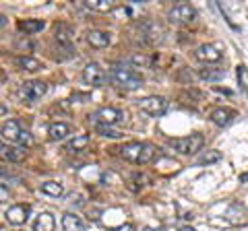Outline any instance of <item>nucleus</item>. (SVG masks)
I'll return each mask as SVG.
<instances>
[{
  "label": "nucleus",
  "instance_id": "obj_1",
  "mask_svg": "<svg viewBox=\"0 0 248 231\" xmlns=\"http://www.w3.org/2000/svg\"><path fill=\"white\" fill-rule=\"evenodd\" d=\"M120 151V157L130 161L135 165H147L155 159V147L151 143H145V141H130V143H124Z\"/></svg>",
  "mask_w": 248,
  "mask_h": 231
},
{
  "label": "nucleus",
  "instance_id": "obj_2",
  "mask_svg": "<svg viewBox=\"0 0 248 231\" xmlns=\"http://www.w3.org/2000/svg\"><path fill=\"white\" fill-rule=\"evenodd\" d=\"M110 79H112V83L116 85V87H120L124 91H137V89H141L143 83H145L141 72H137L133 66H124V64L112 66Z\"/></svg>",
  "mask_w": 248,
  "mask_h": 231
},
{
  "label": "nucleus",
  "instance_id": "obj_3",
  "mask_svg": "<svg viewBox=\"0 0 248 231\" xmlns=\"http://www.w3.org/2000/svg\"><path fill=\"white\" fill-rule=\"evenodd\" d=\"M126 120V114L118 107H99L93 114H89V122H93L95 126H116V124H122Z\"/></svg>",
  "mask_w": 248,
  "mask_h": 231
},
{
  "label": "nucleus",
  "instance_id": "obj_4",
  "mask_svg": "<svg viewBox=\"0 0 248 231\" xmlns=\"http://www.w3.org/2000/svg\"><path fill=\"white\" fill-rule=\"evenodd\" d=\"M205 144V138L201 134H190V136H184V138H172L170 141V147H172L178 155H195L203 149Z\"/></svg>",
  "mask_w": 248,
  "mask_h": 231
},
{
  "label": "nucleus",
  "instance_id": "obj_5",
  "mask_svg": "<svg viewBox=\"0 0 248 231\" xmlns=\"http://www.w3.org/2000/svg\"><path fill=\"white\" fill-rule=\"evenodd\" d=\"M46 93H48V85H46L44 81H25L19 89L21 99H25V101H29V103L40 101Z\"/></svg>",
  "mask_w": 248,
  "mask_h": 231
},
{
  "label": "nucleus",
  "instance_id": "obj_6",
  "mask_svg": "<svg viewBox=\"0 0 248 231\" xmlns=\"http://www.w3.org/2000/svg\"><path fill=\"white\" fill-rule=\"evenodd\" d=\"M197 9L190 4H176L172 11L168 13V19L170 23H174V25H190V23L197 21Z\"/></svg>",
  "mask_w": 248,
  "mask_h": 231
},
{
  "label": "nucleus",
  "instance_id": "obj_7",
  "mask_svg": "<svg viewBox=\"0 0 248 231\" xmlns=\"http://www.w3.org/2000/svg\"><path fill=\"white\" fill-rule=\"evenodd\" d=\"M139 107H141L145 114L157 118V116H164L168 112L170 101L166 97H161V95H149V97H143L141 101H139Z\"/></svg>",
  "mask_w": 248,
  "mask_h": 231
},
{
  "label": "nucleus",
  "instance_id": "obj_8",
  "mask_svg": "<svg viewBox=\"0 0 248 231\" xmlns=\"http://www.w3.org/2000/svg\"><path fill=\"white\" fill-rule=\"evenodd\" d=\"M195 58L203 64H217L223 58V50L217 43H203L195 50Z\"/></svg>",
  "mask_w": 248,
  "mask_h": 231
},
{
  "label": "nucleus",
  "instance_id": "obj_9",
  "mask_svg": "<svg viewBox=\"0 0 248 231\" xmlns=\"http://www.w3.org/2000/svg\"><path fill=\"white\" fill-rule=\"evenodd\" d=\"M106 79H108V74L102 68V64L89 62L87 66L83 68V81L87 85H91V87H102V85L106 83Z\"/></svg>",
  "mask_w": 248,
  "mask_h": 231
},
{
  "label": "nucleus",
  "instance_id": "obj_10",
  "mask_svg": "<svg viewBox=\"0 0 248 231\" xmlns=\"http://www.w3.org/2000/svg\"><path fill=\"white\" fill-rule=\"evenodd\" d=\"M31 215V206L29 204H13L4 211V219L11 223V225L19 227V225H25L27 219Z\"/></svg>",
  "mask_w": 248,
  "mask_h": 231
},
{
  "label": "nucleus",
  "instance_id": "obj_11",
  "mask_svg": "<svg viewBox=\"0 0 248 231\" xmlns=\"http://www.w3.org/2000/svg\"><path fill=\"white\" fill-rule=\"evenodd\" d=\"M54 40L58 42V45H64V48L71 50L75 42V29L68 23H56L54 25Z\"/></svg>",
  "mask_w": 248,
  "mask_h": 231
},
{
  "label": "nucleus",
  "instance_id": "obj_12",
  "mask_svg": "<svg viewBox=\"0 0 248 231\" xmlns=\"http://www.w3.org/2000/svg\"><path fill=\"white\" fill-rule=\"evenodd\" d=\"M87 43L95 50H104L112 43V33L110 31H99V29H93L87 33Z\"/></svg>",
  "mask_w": 248,
  "mask_h": 231
},
{
  "label": "nucleus",
  "instance_id": "obj_13",
  "mask_svg": "<svg viewBox=\"0 0 248 231\" xmlns=\"http://www.w3.org/2000/svg\"><path fill=\"white\" fill-rule=\"evenodd\" d=\"M211 122L215 126H221V128H226V126H230L232 122H234V118H236V112L234 110H230V107H217V110H213L211 112Z\"/></svg>",
  "mask_w": 248,
  "mask_h": 231
},
{
  "label": "nucleus",
  "instance_id": "obj_14",
  "mask_svg": "<svg viewBox=\"0 0 248 231\" xmlns=\"http://www.w3.org/2000/svg\"><path fill=\"white\" fill-rule=\"evenodd\" d=\"M21 134H23V130H21V124L17 120H9V122H4L2 124V138H4V143L9 141V143H21Z\"/></svg>",
  "mask_w": 248,
  "mask_h": 231
},
{
  "label": "nucleus",
  "instance_id": "obj_15",
  "mask_svg": "<svg viewBox=\"0 0 248 231\" xmlns=\"http://www.w3.org/2000/svg\"><path fill=\"white\" fill-rule=\"evenodd\" d=\"M15 64H17L21 71H27V72H37L44 68L40 60L33 58V56H17L15 58Z\"/></svg>",
  "mask_w": 248,
  "mask_h": 231
},
{
  "label": "nucleus",
  "instance_id": "obj_16",
  "mask_svg": "<svg viewBox=\"0 0 248 231\" xmlns=\"http://www.w3.org/2000/svg\"><path fill=\"white\" fill-rule=\"evenodd\" d=\"M56 229V221L50 213H40L33 221V231H54Z\"/></svg>",
  "mask_w": 248,
  "mask_h": 231
},
{
  "label": "nucleus",
  "instance_id": "obj_17",
  "mask_svg": "<svg viewBox=\"0 0 248 231\" xmlns=\"http://www.w3.org/2000/svg\"><path fill=\"white\" fill-rule=\"evenodd\" d=\"M48 134L52 141H64L71 134V126L64 124V122H54V124L48 126Z\"/></svg>",
  "mask_w": 248,
  "mask_h": 231
},
{
  "label": "nucleus",
  "instance_id": "obj_18",
  "mask_svg": "<svg viewBox=\"0 0 248 231\" xmlns=\"http://www.w3.org/2000/svg\"><path fill=\"white\" fill-rule=\"evenodd\" d=\"M62 229L64 231H85V223L81 221V217H77L73 213H66L62 217Z\"/></svg>",
  "mask_w": 248,
  "mask_h": 231
},
{
  "label": "nucleus",
  "instance_id": "obj_19",
  "mask_svg": "<svg viewBox=\"0 0 248 231\" xmlns=\"http://www.w3.org/2000/svg\"><path fill=\"white\" fill-rule=\"evenodd\" d=\"M25 147H6V143L2 144V157L13 161V163H19V161L25 159Z\"/></svg>",
  "mask_w": 248,
  "mask_h": 231
},
{
  "label": "nucleus",
  "instance_id": "obj_20",
  "mask_svg": "<svg viewBox=\"0 0 248 231\" xmlns=\"http://www.w3.org/2000/svg\"><path fill=\"white\" fill-rule=\"evenodd\" d=\"M44 27H46V23L37 21V19H25V21L19 23V29H21V31H25L27 35L40 33V31H44Z\"/></svg>",
  "mask_w": 248,
  "mask_h": 231
},
{
  "label": "nucleus",
  "instance_id": "obj_21",
  "mask_svg": "<svg viewBox=\"0 0 248 231\" xmlns=\"http://www.w3.org/2000/svg\"><path fill=\"white\" fill-rule=\"evenodd\" d=\"M87 144H89L87 134H77L75 138H71V141L66 143V151L68 153H81L83 149H87Z\"/></svg>",
  "mask_w": 248,
  "mask_h": 231
},
{
  "label": "nucleus",
  "instance_id": "obj_22",
  "mask_svg": "<svg viewBox=\"0 0 248 231\" xmlns=\"http://www.w3.org/2000/svg\"><path fill=\"white\" fill-rule=\"evenodd\" d=\"M85 6L89 11H97V13H110L114 11V2L112 0H85Z\"/></svg>",
  "mask_w": 248,
  "mask_h": 231
},
{
  "label": "nucleus",
  "instance_id": "obj_23",
  "mask_svg": "<svg viewBox=\"0 0 248 231\" xmlns=\"http://www.w3.org/2000/svg\"><path fill=\"white\" fill-rule=\"evenodd\" d=\"M40 190L46 196H52V198H60L64 194V188H62V184H58V182H44L40 186Z\"/></svg>",
  "mask_w": 248,
  "mask_h": 231
},
{
  "label": "nucleus",
  "instance_id": "obj_24",
  "mask_svg": "<svg viewBox=\"0 0 248 231\" xmlns=\"http://www.w3.org/2000/svg\"><path fill=\"white\" fill-rule=\"evenodd\" d=\"M199 76L203 81H219L226 76V71H223V68H201Z\"/></svg>",
  "mask_w": 248,
  "mask_h": 231
},
{
  "label": "nucleus",
  "instance_id": "obj_25",
  "mask_svg": "<svg viewBox=\"0 0 248 231\" xmlns=\"http://www.w3.org/2000/svg\"><path fill=\"white\" fill-rule=\"evenodd\" d=\"M130 64H133V66H143V68H151L153 66V58L145 56V54H133V56H130Z\"/></svg>",
  "mask_w": 248,
  "mask_h": 231
},
{
  "label": "nucleus",
  "instance_id": "obj_26",
  "mask_svg": "<svg viewBox=\"0 0 248 231\" xmlns=\"http://www.w3.org/2000/svg\"><path fill=\"white\" fill-rule=\"evenodd\" d=\"M219 159H221V153L219 151H205L203 155L197 159V163L199 165H209V163H215V161H219Z\"/></svg>",
  "mask_w": 248,
  "mask_h": 231
},
{
  "label": "nucleus",
  "instance_id": "obj_27",
  "mask_svg": "<svg viewBox=\"0 0 248 231\" xmlns=\"http://www.w3.org/2000/svg\"><path fill=\"white\" fill-rule=\"evenodd\" d=\"M236 74H238V83H240V87L244 89V93L248 95V68L244 64H238L236 66Z\"/></svg>",
  "mask_w": 248,
  "mask_h": 231
},
{
  "label": "nucleus",
  "instance_id": "obj_28",
  "mask_svg": "<svg viewBox=\"0 0 248 231\" xmlns=\"http://www.w3.org/2000/svg\"><path fill=\"white\" fill-rule=\"evenodd\" d=\"M97 134H102L106 138H118V136H122L118 130H114L112 126H97Z\"/></svg>",
  "mask_w": 248,
  "mask_h": 231
},
{
  "label": "nucleus",
  "instance_id": "obj_29",
  "mask_svg": "<svg viewBox=\"0 0 248 231\" xmlns=\"http://www.w3.org/2000/svg\"><path fill=\"white\" fill-rule=\"evenodd\" d=\"M21 144L23 147H29L31 144V134L27 132V130H23V134H21Z\"/></svg>",
  "mask_w": 248,
  "mask_h": 231
},
{
  "label": "nucleus",
  "instance_id": "obj_30",
  "mask_svg": "<svg viewBox=\"0 0 248 231\" xmlns=\"http://www.w3.org/2000/svg\"><path fill=\"white\" fill-rule=\"evenodd\" d=\"M110 231H135V225H130V223H124V225H118V227H112Z\"/></svg>",
  "mask_w": 248,
  "mask_h": 231
},
{
  "label": "nucleus",
  "instance_id": "obj_31",
  "mask_svg": "<svg viewBox=\"0 0 248 231\" xmlns=\"http://www.w3.org/2000/svg\"><path fill=\"white\" fill-rule=\"evenodd\" d=\"M240 182H242V184H246V182H248V172L240 175Z\"/></svg>",
  "mask_w": 248,
  "mask_h": 231
},
{
  "label": "nucleus",
  "instance_id": "obj_32",
  "mask_svg": "<svg viewBox=\"0 0 248 231\" xmlns=\"http://www.w3.org/2000/svg\"><path fill=\"white\" fill-rule=\"evenodd\" d=\"M0 25L6 27V17H4V14H2V17H0Z\"/></svg>",
  "mask_w": 248,
  "mask_h": 231
},
{
  "label": "nucleus",
  "instance_id": "obj_33",
  "mask_svg": "<svg viewBox=\"0 0 248 231\" xmlns=\"http://www.w3.org/2000/svg\"><path fill=\"white\" fill-rule=\"evenodd\" d=\"M143 231H164V229H155V227H145Z\"/></svg>",
  "mask_w": 248,
  "mask_h": 231
},
{
  "label": "nucleus",
  "instance_id": "obj_34",
  "mask_svg": "<svg viewBox=\"0 0 248 231\" xmlns=\"http://www.w3.org/2000/svg\"><path fill=\"white\" fill-rule=\"evenodd\" d=\"M180 231H195V229H192V227H188V225H186V227H180Z\"/></svg>",
  "mask_w": 248,
  "mask_h": 231
}]
</instances>
